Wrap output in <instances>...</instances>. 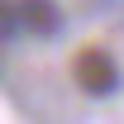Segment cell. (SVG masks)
<instances>
[{
	"instance_id": "6da1fadb",
	"label": "cell",
	"mask_w": 124,
	"mask_h": 124,
	"mask_svg": "<svg viewBox=\"0 0 124 124\" xmlns=\"http://www.w3.org/2000/svg\"><path fill=\"white\" fill-rule=\"evenodd\" d=\"M72 81H77L86 95H115L119 91V62L115 53L100 43H86L72 53Z\"/></svg>"
},
{
	"instance_id": "7a4b0ae2",
	"label": "cell",
	"mask_w": 124,
	"mask_h": 124,
	"mask_svg": "<svg viewBox=\"0 0 124 124\" xmlns=\"http://www.w3.org/2000/svg\"><path fill=\"white\" fill-rule=\"evenodd\" d=\"M15 10H19V29L33 33V38H57L62 33L57 0H15Z\"/></svg>"
},
{
	"instance_id": "3957f363",
	"label": "cell",
	"mask_w": 124,
	"mask_h": 124,
	"mask_svg": "<svg viewBox=\"0 0 124 124\" xmlns=\"http://www.w3.org/2000/svg\"><path fill=\"white\" fill-rule=\"evenodd\" d=\"M19 33V10H15V0H0V43H10Z\"/></svg>"
}]
</instances>
